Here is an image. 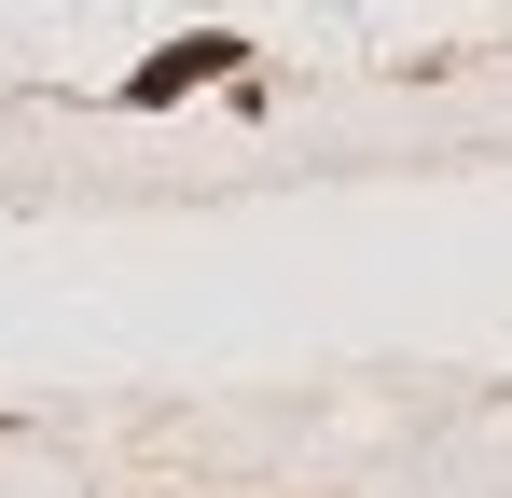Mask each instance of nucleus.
<instances>
[{"mask_svg": "<svg viewBox=\"0 0 512 498\" xmlns=\"http://www.w3.org/2000/svg\"><path fill=\"white\" fill-rule=\"evenodd\" d=\"M194 70H236V42H167V56H153V70L125 83V97H180V83Z\"/></svg>", "mask_w": 512, "mask_h": 498, "instance_id": "nucleus-1", "label": "nucleus"}]
</instances>
